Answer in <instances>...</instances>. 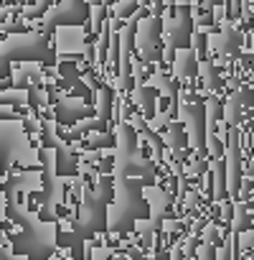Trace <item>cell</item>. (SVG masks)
I'll use <instances>...</instances> for the list:
<instances>
[{"instance_id":"cell-1","label":"cell","mask_w":254,"mask_h":260,"mask_svg":"<svg viewBox=\"0 0 254 260\" xmlns=\"http://www.w3.org/2000/svg\"><path fill=\"white\" fill-rule=\"evenodd\" d=\"M49 46V36L46 33H26V36H18V39H11L8 46L0 51V64H8V59H44L49 56L46 51Z\"/></svg>"},{"instance_id":"cell-7","label":"cell","mask_w":254,"mask_h":260,"mask_svg":"<svg viewBox=\"0 0 254 260\" xmlns=\"http://www.w3.org/2000/svg\"><path fill=\"white\" fill-rule=\"evenodd\" d=\"M191 54H178V61H176V71H178V77H183V74H193V64H191Z\"/></svg>"},{"instance_id":"cell-11","label":"cell","mask_w":254,"mask_h":260,"mask_svg":"<svg viewBox=\"0 0 254 260\" xmlns=\"http://www.w3.org/2000/svg\"><path fill=\"white\" fill-rule=\"evenodd\" d=\"M135 8V0H127V3H119V8H117V13L119 16H127V13H130Z\"/></svg>"},{"instance_id":"cell-5","label":"cell","mask_w":254,"mask_h":260,"mask_svg":"<svg viewBox=\"0 0 254 260\" xmlns=\"http://www.w3.org/2000/svg\"><path fill=\"white\" fill-rule=\"evenodd\" d=\"M59 107H66V113H64V110L59 113V118H61L64 123H71V120H76L79 115H87V113H89V110L84 107L81 102H76V100H61Z\"/></svg>"},{"instance_id":"cell-2","label":"cell","mask_w":254,"mask_h":260,"mask_svg":"<svg viewBox=\"0 0 254 260\" xmlns=\"http://www.w3.org/2000/svg\"><path fill=\"white\" fill-rule=\"evenodd\" d=\"M76 6H79V0H66V3H61L59 8H54V11L44 18V33L51 36V31H54L59 23H76V21H81V13L74 11Z\"/></svg>"},{"instance_id":"cell-3","label":"cell","mask_w":254,"mask_h":260,"mask_svg":"<svg viewBox=\"0 0 254 260\" xmlns=\"http://www.w3.org/2000/svg\"><path fill=\"white\" fill-rule=\"evenodd\" d=\"M158 28H160V21H158V18L143 21V31H145V33H140V41H138L140 54H143V61H150V59H153V44H155L153 39H155Z\"/></svg>"},{"instance_id":"cell-6","label":"cell","mask_w":254,"mask_h":260,"mask_svg":"<svg viewBox=\"0 0 254 260\" xmlns=\"http://www.w3.org/2000/svg\"><path fill=\"white\" fill-rule=\"evenodd\" d=\"M99 92H102L99 118H102V120H107V118H109V105H112V102H109V100H112V92H109V87H107V84H102V87H99Z\"/></svg>"},{"instance_id":"cell-4","label":"cell","mask_w":254,"mask_h":260,"mask_svg":"<svg viewBox=\"0 0 254 260\" xmlns=\"http://www.w3.org/2000/svg\"><path fill=\"white\" fill-rule=\"evenodd\" d=\"M135 33V21L124 28V41H122V56H119V82L127 87L130 84V71H127V56H130V39Z\"/></svg>"},{"instance_id":"cell-10","label":"cell","mask_w":254,"mask_h":260,"mask_svg":"<svg viewBox=\"0 0 254 260\" xmlns=\"http://www.w3.org/2000/svg\"><path fill=\"white\" fill-rule=\"evenodd\" d=\"M46 6H49V0H38V6H36V8H31L26 16H28V18H36L41 11H46Z\"/></svg>"},{"instance_id":"cell-9","label":"cell","mask_w":254,"mask_h":260,"mask_svg":"<svg viewBox=\"0 0 254 260\" xmlns=\"http://www.w3.org/2000/svg\"><path fill=\"white\" fill-rule=\"evenodd\" d=\"M0 102H23L21 92H0Z\"/></svg>"},{"instance_id":"cell-8","label":"cell","mask_w":254,"mask_h":260,"mask_svg":"<svg viewBox=\"0 0 254 260\" xmlns=\"http://www.w3.org/2000/svg\"><path fill=\"white\" fill-rule=\"evenodd\" d=\"M138 100H143L140 105H145V110H148V113H153V102H150L153 97H150V90H145V87H143V82L138 84Z\"/></svg>"}]
</instances>
